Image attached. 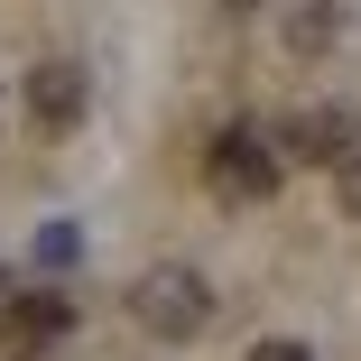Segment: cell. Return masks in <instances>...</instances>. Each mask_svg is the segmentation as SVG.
<instances>
[{
	"label": "cell",
	"instance_id": "6",
	"mask_svg": "<svg viewBox=\"0 0 361 361\" xmlns=\"http://www.w3.org/2000/svg\"><path fill=\"white\" fill-rule=\"evenodd\" d=\"M37 259H47V269L75 259V223H47V232H37Z\"/></svg>",
	"mask_w": 361,
	"mask_h": 361
},
{
	"label": "cell",
	"instance_id": "9",
	"mask_svg": "<svg viewBox=\"0 0 361 361\" xmlns=\"http://www.w3.org/2000/svg\"><path fill=\"white\" fill-rule=\"evenodd\" d=\"M343 204H352V213H361V149H352V158H343Z\"/></svg>",
	"mask_w": 361,
	"mask_h": 361
},
{
	"label": "cell",
	"instance_id": "5",
	"mask_svg": "<svg viewBox=\"0 0 361 361\" xmlns=\"http://www.w3.org/2000/svg\"><path fill=\"white\" fill-rule=\"evenodd\" d=\"M84 102H93V84H84V65H65V56L28 65V111H37L47 130H75V121H84Z\"/></svg>",
	"mask_w": 361,
	"mask_h": 361
},
{
	"label": "cell",
	"instance_id": "7",
	"mask_svg": "<svg viewBox=\"0 0 361 361\" xmlns=\"http://www.w3.org/2000/svg\"><path fill=\"white\" fill-rule=\"evenodd\" d=\"M287 37H297V47H324V37H334V10H297V19H287Z\"/></svg>",
	"mask_w": 361,
	"mask_h": 361
},
{
	"label": "cell",
	"instance_id": "2",
	"mask_svg": "<svg viewBox=\"0 0 361 361\" xmlns=\"http://www.w3.org/2000/svg\"><path fill=\"white\" fill-rule=\"evenodd\" d=\"M130 315L149 324L158 343H195L204 324H213V297H204V278L195 269H139V287H130Z\"/></svg>",
	"mask_w": 361,
	"mask_h": 361
},
{
	"label": "cell",
	"instance_id": "1",
	"mask_svg": "<svg viewBox=\"0 0 361 361\" xmlns=\"http://www.w3.org/2000/svg\"><path fill=\"white\" fill-rule=\"evenodd\" d=\"M204 176H213V195H223V204H269V195H278V176H287V149H278L269 130L232 121L223 139H213Z\"/></svg>",
	"mask_w": 361,
	"mask_h": 361
},
{
	"label": "cell",
	"instance_id": "8",
	"mask_svg": "<svg viewBox=\"0 0 361 361\" xmlns=\"http://www.w3.org/2000/svg\"><path fill=\"white\" fill-rule=\"evenodd\" d=\"M241 361H315V352H306V343H250Z\"/></svg>",
	"mask_w": 361,
	"mask_h": 361
},
{
	"label": "cell",
	"instance_id": "4",
	"mask_svg": "<svg viewBox=\"0 0 361 361\" xmlns=\"http://www.w3.org/2000/svg\"><path fill=\"white\" fill-rule=\"evenodd\" d=\"M65 324H75V306H65L56 287H28V297H10V315H0V352L37 361L47 343H65Z\"/></svg>",
	"mask_w": 361,
	"mask_h": 361
},
{
	"label": "cell",
	"instance_id": "3",
	"mask_svg": "<svg viewBox=\"0 0 361 361\" xmlns=\"http://www.w3.org/2000/svg\"><path fill=\"white\" fill-rule=\"evenodd\" d=\"M278 149L306 158V167H343V158L361 149V121H352L343 102H315V111H297V121L278 130Z\"/></svg>",
	"mask_w": 361,
	"mask_h": 361
}]
</instances>
